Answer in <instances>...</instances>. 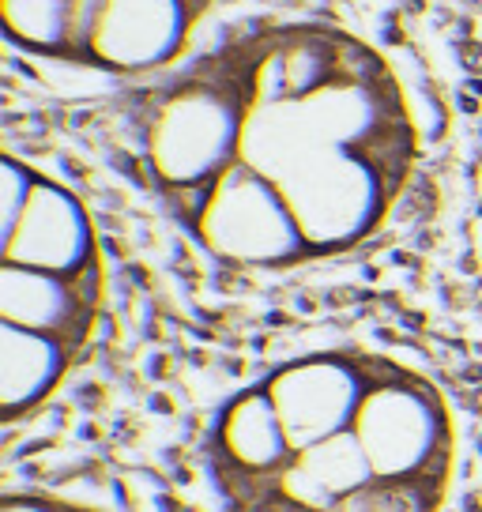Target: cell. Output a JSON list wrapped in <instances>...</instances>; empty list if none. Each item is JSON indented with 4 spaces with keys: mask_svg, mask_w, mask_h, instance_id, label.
<instances>
[{
    "mask_svg": "<svg viewBox=\"0 0 482 512\" xmlns=\"http://www.w3.org/2000/svg\"><path fill=\"white\" fill-rule=\"evenodd\" d=\"M238 87V125L223 166L170 204L208 256L283 272L370 241L400 200L418 132L400 83L370 46L302 95Z\"/></svg>",
    "mask_w": 482,
    "mask_h": 512,
    "instance_id": "obj_1",
    "label": "cell"
},
{
    "mask_svg": "<svg viewBox=\"0 0 482 512\" xmlns=\"http://www.w3.org/2000/svg\"><path fill=\"white\" fill-rule=\"evenodd\" d=\"M456 430L430 377L373 351H313L219 407L204 471L223 512H441Z\"/></svg>",
    "mask_w": 482,
    "mask_h": 512,
    "instance_id": "obj_2",
    "label": "cell"
},
{
    "mask_svg": "<svg viewBox=\"0 0 482 512\" xmlns=\"http://www.w3.org/2000/svg\"><path fill=\"white\" fill-rule=\"evenodd\" d=\"M102 256L76 192L4 155L0 166V418H34L95 336Z\"/></svg>",
    "mask_w": 482,
    "mask_h": 512,
    "instance_id": "obj_3",
    "label": "cell"
},
{
    "mask_svg": "<svg viewBox=\"0 0 482 512\" xmlns=\"http://www.w3.org/2000/svg\"><path fill=\"white\" fill-rule=\"evenodd\" d=\"M196 19L185 0H106L87 64L106 72L162 68L181 57Z\"/></svg>",
    "mask_w": 482,
    "mask_h": 512,
    "instance_id": "obj_4",
    "label": "cell"
},
{
    "mask_svg": "<svg viewBox=\"0 0 482 512\" xmlns=\"http://www.w3.org/2000/svg\"><path fill=\"white\" fill-rule=\"evenodd\" d=\"M0 23L12 46L72 61V0H0Z\"/></svg>",
    "mask_w": 482,
    "mask_h": 512,
    "instance_id": "obj_5",
    "label": "cell"
},
{
    "mask_svg": "<svg viewBox=\"0 0 482 512\" xmlns=\"http://www.w3.org/2000/svg\"><path fill=\"white\" fill-rule=\"evenodd\" d=\"M0 512H102L72 497H57L46 490H8L0 501Z\"/></svg>",
    "mask_w": 482,
    "mask_h": 512,
    "instance_id": "obj_6",
    "label": "cell"
}]
</instances>
